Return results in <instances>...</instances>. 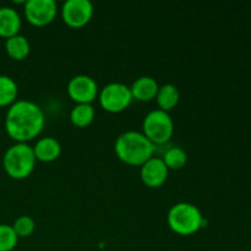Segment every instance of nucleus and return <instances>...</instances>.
I'll return each mask as SVG.
<instances>
[{"mask_svg": "<svg viewBox=\"0 0 251 251\" xmlns=\"http://www.w3.org/2000/svg\"><path fill=\"white\" fill-rule=\"evenodd\" d=\"M174 132V123L171 114L164 110H151L142 123V134L156 146L167 144Z\"/></svg>", "mask_w": 251, "mask_h": 251, "instance_id": "obj_5", "label": "nucleus"}, {"mask_svg": "<svg viewBox=\"0 0 251 251\" xmlns=\"http://www.w3.org/2000/svg\"><path fill=\"white\" fill-rule=\"evenodd\" d=\"M21 25V16L17 10L9 6L0 7V37L7 39L20 34Z\"/></svg>", "mask_w": 251, "mask_h": 251, "instance_id": "obj_12", "label": "nucleus"}, {"mask_svg": "<svg viewBox=\"0 0 251 251\" xmlns=\"http://www.w3.org/2000/svg\"><path fill=\"white\" fill-rule=\"evenodd\" d=\"M95 108L92 104H76L70 112V120L75 126L86 127L95 119Z\"/></svg>", "mask_w": 251, "mask_h": 251, "instance_id": "obj_17", "label": "nucleus"}, {"mask_svg": "<svg viewBox=\"0 0 251 251\" xmlns=\"http://www.w3.org/2000/svg\"><path fill=\"white\" fill-rule=\"evenodd\" d=\"M44 122L43 110L37 103L20 100L7 108L5 130L14 141L27 144L41 134Z\"/></svg>", "mask_w": 251, "mask_h": 251, "instance_id": "obj_1", "label": "nucleus"}, {"mask_svg": "<svg viewBox=\"0 0 251 251\" xmlns=\"http://www.w3.org/2000/svg\"><path fill=\"white\" fill-rule=\"evenodd\" d=\"M5 50L10 58L20 61L28 56L29 51H31V44L26 37L22 36V34H16V36L6 39Z\"/></svg>", "mask_w": 251, "mask_h": 251, "instance_id": "obj_14", "label": "nucleus"}, {"mask_svg": "<svg viewBox=\"0 0 251 251\" xmlns=\"http://www.w3.org/2000/svg\"><path fill=\"white\" fill-rule=\"evenodd\" d=\"M92 16L93 5L90 0H68L61 7L63 21L73 28L86 26Z\"/></svg>", "mask_w": 251, "mask_h": 251, "instance_id": "obj_8", "label": "nucleus"}, {"mask_svg": "<svg viewBox=\"0 0 251 251\" xmlns=\"http://www.w3.org/2000/svg\"><path fill=\"white\" fill-rule=\"evenodd\" d=\"M32 149H33L37 161L44 162V163L55 161L61 153L60 142L51 136H46L39 139Z\"/></svg>", "mask_w": 251, "mask_h": 251, "instance_id": "obj_13", "label": "nucleus"}, {"mask_svg": "<svg viewBox=\"0 0 251 251\" xmlns=\"http://www.w3.org/2000/svg\"><path fill=\"white\" fill-rule=\"evenodd\" d=\"M19 243V237L12 226L0 225V251H12Z\"/></svg>", "mask_w": 251, "mask_h": 251, "instance_id": "obj_19", "label": "nucleus"}, {"mask_svg": "<svg viewBox=\"0 0 251 251\" xmlns=\"http://www.w3.org/2000/svg\"><path fill=\"white\" fill-rule=\"evenodd\" d=\"M158 88L159 85L151 76H141L136 78L134 83L130 86L132 100H140V102H150V100H156Z\"/></svg>", "mask_w": 251, "mask_h": 251, "instance_id": "obj_11", "label": "nucleus"}, {"mask_svg": "<svg viewBox=\"0 0 251 251\" xmlns=\"http://www.w3.org/2000/svg\"><path fill=\"white\" fill-rule=\"evenodd\" d=\"M100 104L105 112L120 113L126 109L132 100L129 86L122 82H110L100 90Z\"/></svg>", "mask_w": 251, "mask_h": 251, "instance_id": "obj_6", "label": "nucleus"}, {"mask_svg": "<svg viewBox=\"0 0 251 251\" xmlns=\"http://www.w3.org/2000/svg\"><path fill=\"white\" fill-rule=\"evenodd\" d=\"M15 233L19 238H27L34 232V228H36V223H34L33 218H31L29 216H20L19 218H16L12 225Z\"/></svg>", "mask_w": 251, "mask_h": 251, "instance_id": "obj_20", "label": "nucleus"}, {"mask_svg": "<svg viewBox=\"0 0 251 251\" xmlns=\"http://www.w3.org/2000/svg\"><path fill=\"white\" fill-rule=\"evenodd\" d=\"M154 146L142 132L130 131L119 135L114 144V151L118 158L129 166L141 167L153 157Z\"/></svg>", "mask_w": 251, "mask_h": 251, "instance_id": "obj_2", "label": "nucleus"}, {"mask_svg": "<svg viewBox=\"0 0 251 251\" xmlns=\"http://www.w3.org/2000/svg\"><path fill=\"white\" fill-rule=\"evenodd\" d=\"M98 85L88 75H76L69 81L68 95L77 104H91L97 98Z\"/></svg>", "mask_w": 251, "mask_h": 251, "instance_id": "obj_9", "label": "nucleus"}, {"mask_svg": "<svg viewBox=\"0 0 251 251\" xmlns=\"http://www.w3.org/2000/svg\"><path fill=\"white\" fill-rule=\"evenodd\" d=\"M179 98H180V93L173 83H166L163 86H159L156 96L157 104L159 107L158 109L169 113V110L176 107V104L179 103Z\"/></svg>", "mask_w": 251, "mask_h": 251, "instance_id": "obj_15", "label": "nucleus"}, {"mask_svg": "<svg viewBox=\"0 0 251 251\" xmlns=\"http://www.w3.org/2000/svg\"><path fill=\"white\" fill-rule=\"evenodd\" d=\"M169 169L167 168L163 159L159 157H152L140 169V176L142 183L149 188H159L168 178Z\"/></svg>", "mask_w": 251, "mask_h": 251, "instance_id": "obj_10", "label": "nucleus"}, {"mask_svg": "<svg viewBox=\"0 0 251 251\" xmlns=\"http://www.w3.org/2000/svg\"><path fill=\"white\" fill-rule=\"evenodd\" d=\"M24 11L29 24L42 27L55 20L58 5L54 0H28L25 2Z\"/></svg>", "mask_w": 251, "mask_h": 251, "instance_id": "obj_7", "label": "nucleus"}, {"mask_svg": "<svg viewBox=\"0 0 251 251\" xmlns=\"http://www.w3.org/2000/svg\"><path fill=\"white\" fill-rule=\"evenodd\" d=\"M36 162L33 149L28 144L22 142H16L10 146L2 157V167L5 172L16 180H22L31 176L36 167Z\"/></svg>", "mask_w": 251, "mask_h": 251, "instance_id": "obj_3", "label": "nucleus"}, {"mask_svg": "<svg viewBox=\"0 0 251 251\" xmlns=\"http://www.w3.org/2000/svg\"><path fill=\"white\" fill-rule=\"evenodd\" d=\"M19 87L14 78L0 75V107H10L17 100Z\"/></svg>", "mask_w": 251, "mask_h": 251, "instance_id": "obj_16", "label": "nucleus"}, {"mask_svg": "<svg viewBox=\"0 0 251 251\" xmlns=\"http://www.w3.org/2000/svg\"><path fill=\"white\" fill-rule=\"evenodd\" d=\"M162 159L166 163L167 168L178 171V169H181L186 164L188 154L181 147H171L169 150H167Z\"/></svg>", "mask_w": 251, "mask_h": 251, "instance_id": "obj_18", "label": "nucleus"}, {"mask_svg": "<svg viewBox=\"0 0 251 251\" xmlns=\"http://www.w3.org/2000/svg\"><path fill=\"white\" fill-rule=\"evenodd\" d=\"M169 228L179 235L195 234L203 226V217L198 206L190 202H179L172 206L167 215Z\"/></svg>", "mask_w": 251, "mask_h": 251, "instance_id": "obj_4", "label": "nucleus"}]
</instances>
